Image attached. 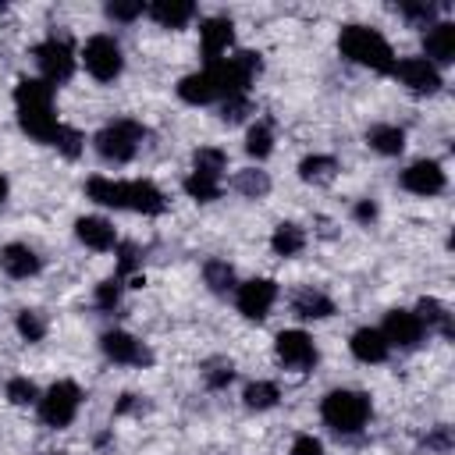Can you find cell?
Returning a JSON list of instances; mask_svg holds the SVG:
<instances>
[{"mask_svg":"<svg viewBox=\"0 0 455 455\" xmlns=\"http://www.w3.org/2000/svg\"><path fill=\"white\" fill-rule=\"evenodd\" d=\"M256 71H259V53L242 50L235 57H220V60L206 64L196 75H185L178 82V96L185 103H196V107L199 103H217V100L224 103L231 96H245V89H249Z\"/></svg>","mask_w":455,"mask_h":455,"instance_id":"6da1fadb","label":"cell"},{"mask_svg":"<svg viewBox=\"0 0 455 455\" xmlns=\"http://www.w3.org/2000/svg\"><path fill=\"white\" fill-rule=\"evenodd\" d=\"M14 107H18V121L21 128L36 139V142H50L60 132V121L53 114V85L43 78H21L14 89Z\"/></svg>","mask_w":455,"mask_h":455,"instance_id":"7a4b0ae2","label":"cell"},{"mask_svg":"<svg viewBox=\"0 0 455 455\" xmlns=\"http://www.w3.org/2000/svg\"><path fill=\"white\" fill-rule=\"evenodd\" d=\"M338 50L352 64H363V68H373V71H391L395 68L391 43L377 28H366V25H345L341 36H338Z\"/></svg>","mask_w":455,"mask_h":455,"instance_id":"3957f363","label":"cell"},{"mask_svg":"<svg viewBox=\"0 0 455 455\" xmlns=\"http://www.w3.org/2000/svg\"><path fill=\"white\" fill-rule=\"evenodd\" d=\"M320 416L331 430L338 434H355L363 430V423L370 419V398L363 391H348V387H338L331 395H323L320 402Z\"/></svg>","mask_w":455,"mask_h":455,"instance_id":"277c9868","label":"cell"},{"mask_svg":"<svg viewBox=\"0 0 455 455\" xmlns=\"http://www.w3.org/2000/svg\"><path fill=\"white\" fill-rule=\"evenodd\" d=\"M142 135H146V128L139 121H114L96 135V153L110 164H124L135 156Z\"/></svg>","mask_w":455,"mask_h":455,"instance_id":"5b68a950","label":"cell"},{"mask_svg":"<svg viewBox=\"0 0 455 455\" xmlns=\"http://www.w3.org/2000/svg\"><path fill=\"white\" fill-rule=\"evenodd\" d=\"M78 402H82L78 384H71V380H57V384L39 398V416H43L46 427H57V430H60V427H68V423L75 419Z\"/></svg>","mask_w":455,"mask_h":455,"instance_id":"8992f818","label":"cell"},{"mask_svg":"<svg viewBox=\"0 0 455 455\" xmlns=\"http://www.w3.org/2000/svg\"><path fill=\"white\" fill-rule=\"evenodd\" d=\"M82 64H85V71L92 78L114 82L121 75V68H124V57H121V46L110 36H92L85 43V50H82Z\"/></svg>","mask_w":455,"mask_h":455,"instance_id":"52a82bcc","label":"cell"},{"mask_svg":"<svg viewBox=\"0 0 455 455\" xmlns=\"http://www.w3.org/2000/svg\"><path fill=\"white\" fill-rule=\"evenodd\" d=\"M36 64H39V71H43V82H50V85L68 82L71 71H75L71 43H68V39H57V36L43 39V43L36 46Z\"/></svg>","mask_w":455,"mask_h":455,"instance_id":"ba28073f","label":"cell"},{"mask_svg":"<svg viewBox=\"0 0 455 455\" xmlns=\"http://www.w3.org/2000/svg\"><path fill=\"white\" fill-rule=\"evenodd\" d=\"M391 75H395L405 89H412V92H437V89H441V71H437L427 57H402V60L391 68Z\"/></svg>","mask_w":455,"mask_h":455,"instance_id":"9c48e42d","label":"cell"},{"mask_svg":"<svg viewBox=\"0 0 455 455\" xmlns=\"http://www.w3.org/2000/svg\"><path fill=\"white\" fill-rule=\"evenodd\" d=\"M274 299H277V284L270 277H252V281H245L238 288V299L235 302H238V313L245 320H263L270 313Z\"/></svg>","mask_w":455,"mask_h":455,"instance_id":"30bf717a","label":"cell"},{"mask_svg":"<svg viewBox=\"0 0 455 455\" xmlns=\"http://www.w3.org/2000/svg\"><path fill=\"white\" fill-rule=\"evenodd\" d=\"M100 348L107 352V359L124 363V366H149V363H153V352H149L139 338H132V334H124V331H107V334L100 338Z\"/></svg>","mask_w":455,"mask_h":455,"instance_id":"8fae6325","label":"cell"},{"mask_svg":"<svg viewBox=\"0 0 455 455\" xmlns=\"http://www.w3.org/2000/svg\"><path fill=\"white\" fill-rule=\"evenodd\" d=\"M274 352L291 370H309L316 363V345L306 331H281L277 341H274Z\"/></svg>","mask_w":455,"mask_h":455,"instance_id":"7c38bea8","label":"cell"},{"mask_svg":"<svg viewBox=\"0 0 455 455\" xmlns=\"http://www.w3.org/2000/svg\"><path fill=\"white\" fill-rule=\"evenodd\" d=\"M444 185H448V178L437 160H416L402 171V188H409L412 196H437V192H444Z\"/></svg>","mask_w":455,"mask_h":455,"instance_id":"4fadbf2b","label":"cell"},{"mask_svg":"<svg viewBox=\"0 0 455 455\" xmlns=\"http://www.w3.org/2000/svg\"><path fill=\"white\" fill-rule=\"evenodd\" d=\"M380 334L387 338V345L412 348V345H419V338H423V323H419V316H416L412 309H391V313L384 316Z\"/></svg>","mask_w":455,"mask_h":455,"instance_id":"5bb4252c","label":"cell"},{"mask_svg":"<svg viewBox=\"0 0 455 455\" xmlns=\"http://www.w3.org/2000/svg\"><path fill=\"white\" fill-rule=\"evenodd\" d=\"M199 43H203L206 64L220 60V53H228V46L235 43V25H231V18H206L203 28H199Z\"/></svg>","mask_w":455,"mask_h":455,"instance_id":"9a60e30c","label":"cell"},{"mask_svg":"<svg viewBox=\"0 0 455 455\" xmlns=\"http://www.w3.org/2000/svg\"><path fill=\"white\" fill-rule=\"evenodd\" d=\"M423 50L430 57V64H451L455 60V25L451 21H434L423 32Z\"/></svg>","mask_w":455,"mask_h":455,"instance_id":"2e32d148","label":"cell"},{"mask_svg":"<svg viewBox=\"0 0 455 455\" xmlns=\"http://www.w3.org/2000/svg\"><path fill=\"white\" fill-rule=\"evenodd\" d=\"M348 348H352V355H355L359 363H384L387 352H391L387 338H384L377 327H359V331L352 334Z\"/></svg>","mask_w":455,"mask_h":455,"instance_id":"e0dca14e","label":"cell"},{"mask_svg":"<svg viewBox=\"0 0 455 455\" xmlns=\"http://www.w3.org/2000/svg\"><path fill=\"white\" fill-rule=\"evenodd\" d=\"M164 192L153 181H124V210L139 213H164Z\"/></svg>","mask_w":455,"mask_h":455,"instance_id":"ac0fdd59","label":"cell"},{"mask_svg":"<svg viewBox=\"0 0 455 455\" xmlns=\"http://www.w3.org/2000/svg\"><path fill=\"white\" fill-rule=\"evenodd\" d=\"M0 267H4V274L7 277H32V274H39V256L28 249V245H21V242H11V245H4L0 249Z\"/></svg>","mask_w":455,"mask_h":455,"instance_id":"d6986e66","label":"cell"},{"mask_svg":"<svg viewBox=\"0 0 455 455\" xmlns=\"http://www.w3.org/2000/svg\"><path fill=\"white\" fill-rule=\"evenodd\" d=\"M75 235H78L82 245L100 249V252H103V249H114V242H117L114 224L103 220V217H78V220H75Z\"/></svg>","mask_w":455,"mask_h":455,"instance_id":"ffe728a7","label":"cell"},{"mask_svg":"<svg viewBox=\"0 0 455 455\" xmlns=\"http://www.w3.org/2000/svg\"><path fill=\"white\" fill-rule=\"evenodd\" d=\"M291 313L302 316V320H327L334 313V302L316 288H299L291 295Z\"/></svg>","mask_w":455,"mask_h":455,"instance_id":"44dd1931","label":"cell"},{"mask_svg":"<svg viewBox=\"0 0 455 455\" xmlns=\"http://www.w3.org/2000/svg\"><path fill=\"white\" fill-rule=\"evenodd\" d=\"M146 11H149V18H153L156 25H164V28H181V25H188L192 14H196V7H192L188 0H156V4H149Z\"/></svg>","mask_w":455,"mask_h":455,"instance_id":"7402d4cb","label":"cell"},{"mask_svg":"<svg viewBox=\"0 0 455 455\" xmlns=\"http://www.w3.org/2000/svg\"><path fill=\"white\" fill-rule=\"evenodd\" d=\"M366 142H370L377 153H384V156H398V153L405 149V132H402L398 124H373V128L366 132Z\"/></svg>","mask_w":455,"mask_h":455,"instance_id":"603a6c76","label":"cell"},{"mask_svg":"<svg viewBox=\"0 0 455 455\" xmlns=\"http://www.w3.org/2000/svg\"><path fill=\"white\" fill-rule=\"evenodd\" d=\"M334 174H338V160L327 153H313L299 164V178L313 181V185H327V181H334Z\"/></svg>","mask_w":455,"mask_h":455,"instance_id":"cb8c5ba5","label":"cell"},{"mask_svg":"<svg viewBox=\"0 0 455 455\" xmlns=\"http://www.w3.org/2000/svg\"><path fill=\"white\" fill-rule=\"evenodd\" d=\"M85 192H89V199L100 203V206L124 210V181H114V178H89Z\"/></svg>","mask_w":455,"mask_h":455,"instance_id":"d4e9b609","label":"cell"},{"mask_svg":"<svg viewBox=\"0 0 455 455\" xmlns=\"http://www.w3.org/2000/svg\"><path fill=\"white\" fill-rule=\"evenodd\" d=\"M302 245H306V231L299 228V224H277L274 228V235H270V249L277 252V256H299L302 252Z\"/></svg>","mask_w":455,"mask_h":455,"instance_id":"484cf974","label":"cell"},{"mask_svg":"<svg viewBox=\"0 0 455 455\" xmlns=\"http://www.w3.org/2000/svg\"><path fill=\"white\" fill-rule=\"evenodd\" d=\"M416 316H419V323H427V327H437L444 338H451V313L437 302V299H419V306H416Z\"/></svg>","mask_w":455,"mask_h":455,"instance_id":"4316f807","label":"cell"},{"mask_svg":"<svg viewBox=\"0 0 455 455\" xmlns=\"http://www.w3.org/2000/svg\"><path fill=\"white\" fill-rule=\"evenodd\" d=\"M185 192H188L192 199H199V203H210V199L220 196V178L203 174V171H192V174L185 178Z\"/></svg>","mask_w":455,"mask_h":455,"instance_id":"83f0119b","label":"cell"},{"mask_svg":"<svg viewBox=\"0 0 455 455\" xmlns=\"http://www.w3.org/2000/svg\"><path fill=\"white\" fill-rule=\"evenodd\" d=\"M228 167V153L217 149V146H199L196 156H192V171H203V174H213L220 178V171Z\"/></svg>","mask_w":455,"mask_h":455,"instance_id":"f1b7e54d","label":"cell"},{"mask_svg":"<svg viewBox=\"0 0 455 455\" xmlns=\"http://www.w3.org/2000/svg\"><path fill=\"white\" fill-rule=\"evenodd\" d=\"M235 188L242 196H249V199H259V196L270 192V178H267V171H238L235 174Z\"/></svg>","mask_w":455,"mask_h":455,"instance_id":"f546056e","label":"cell"},{"mask_svg":"<svg viewBox=\"0 0 455 455\" xmlns=\"http://www.w3.org/2000/svg\"><path fill=\"white\" fill-rule=\"evenodd\" d=\"M203 277H206V284H210L213 291H231V288H235V270H231L228 259H210V263L203 267Z\"/></svg>","mask_w":455,"mask_h":455,"instance_id":"4dcf8cb0","label":"cell"},{"mask_svg":"<svg viewBox=\"0 0 455 455\" xmlns=\"http://www.w3.org/2000/svg\"><path fill=\"white\" fill-rule=\"evenodd\" d=\"M242 398H245L249 409H270V405H277V384H270V380H252V384L242 391Z\"/></svg>","mask_w":455,"mask_h":455,"instance_id":"1f68e13d","label":"cell"},{"mask_svg":"<svg viewBox=\"0 0 455 455\" xmlns=\"http://www.w3.org/2000/svg\"><path fill=\"white\" fill-rule=\"evenodd\" d=\"M270 149H274V132H270V124H252L249 135H245V153L256 156V160H263V156H270Z\"/></svg>","mask_w":455,"mask_h":455,"instance_id":"d6a6232c","label":"cell"},{"mask_svg":"<svg viewBox=\"0 0 455 455\" xmlns=\"http://www.w3.org/2000/svg\"><path fill=\"white\" fill-rule=\"evenodd\" d=\"M14 323H18V334H21L25 341H43V334H46V320H43L36 309H21Z\"/></svg>","mask_w":455,"mask_h":455,"instance_id":"836d02e7","label":"cell"},{"mask_svg":"<svg viewBox=\"0 0 455 455\" xmlns=\"http://www.w3.org/2000/svg\"><path fill=\"white\" fill-rule=\"evenodd\" d=\"M7 398L14 405H28V402L39 398V391H36V384L28 377H14V380H7Z\"/></svg>","mask_w":455,"mask_h":455,"instance_id":"e575fe53","label":"cell"},{"mask_svg":"<svg viewBox=\"0 0 455 455\" xmlns=\"http://www.w3.org/2000/svg\"><path fill=\"white\" fill-rule=\"evenodd\" d=\"M53 146H57V149H60L64 156H78V153H82V132H75V128L60 124V132H57Z\"/></svg>","mask_w":455,"mask_h":455,"instance_id":"d590c367","label":"cell"},{"mask_svg":"<svg viewBox=\"0 0 455 455\" xmlns=\"http://www.w3.org/2000/svg\"><path fill=\"white\" fill-rule=\"evenodd\" d=\"M121 302V277H110L103 284H96V306L100 309H114Z\"/></svg>","mask_w":455,"mask_h":455,"instance_id":"8d00e7d4","label":"cell"},{"mask_svg":"<svg viewBox=\"0 0 455 455\" xmlns=\"http://www.w3.org/2000/svg\"><path fill=\"white\" fill-rule=\"evenodd\" d=\"M142 11H146V7H142L139 0H132V4H124V0L107 4V18H114V21H135Z\"/></svg>","mask_w":455,"mask_h":455,"instance_id":"74e56055","label":"cell"},{"mask_svg":"<svg viewBox=\"0 0 455 455\" xmlns=\"http://www.w3.org/2000/svg\"><path fill=\"white\" fill-rule=\"evenodd\" d=\"M203 377H206V384H210V387H228V384H231V377H235V370H231V363H213Z\"/></svg>","mask_w":455,"mask_h":455,"instance_id":"f35d334b","label":"cell"},{"mask_svg":"<svg viewBox=\"0 0 455 455\" xmlns=\"http://www.w3.org/2000/svg\"><path fill=\"white\" fill-rule=\"evenodd\" d=\"M409 21H419V25H434V7L430 4H402L398 7Z\"/></svg>","mask_w":455,"mask_h":455,"instance_id":"ab89813d","label":"cell"},{"mask_svg":"<svg viewBox=\"0 0 455 455\" xmlns=\"http://www.w3.org/2000/svg\"><path fill=\"white\" fill-rule=\"evenodd\" d=\"M291 455H323V444H320V437H313V434H299V437L291 441Z\"/></svg>","mask_w":455,"mask_h":455,"instance_id":"60d3db41","label":"cell"},{"mask_svg":"<svg viewBox=\"0 0 455 455\" xmlns=\"http://www.w3.org/2000/svg\"><path fill=\"white\" fill-rule=\"evenodd\" d=\"M249 114V100L245 96H231V100H224V121H242Z\"/></svg>","mask_w":455,"mask_h":455,"instance_id":"b9f144b4","label":"cell"},{"mask_svg":"<svg viewBox=\"0 0 455 455\" xmlns=\"http://www.w3.org/2000/svg\"><path fill=\"white\" fill-rule=\"evenodd\" d=\"M139 267V252H135V245H121V252H117V274L124 277V274H132Z\"/></svg>","mask_w":455,"mask_h":455,"instance_id":"7bdbcfd3","label":"cell"},{"mask_svg":"<svg viewBox=\"0 0 455 455\" xmlns=\"http://www.w3.org/2000/svg\"><path fill=\"white\" fill-rule=\"evenodd\" d=\"M427 448L448 451V448H451V430H448V427H434V434H427Z\"/></svg>","mask_w":455,"mask_h":455,"instance_id":"ee69618b","label":"cell"},{"mask_svg":"<svg viewBox=\"0 0 455 455\" xmlns=\"http://www.w3.org/2000/svg\"><path fill=\"white\" fill-rule=\"evenodd\" d=\"M373 217H377V203L363 199V203L355 206V220H363V224H366V220H373Z\"/></svg>","mask_w":455,"mask_h":455,"instance_id":"f6af8a7d","label":"cell"},{"mask_svg":"<svg viewBox=\"0 0 455 455\" xmlns=\"http://www.w3.org/2000/svg\"><path fill=\"white\" fill-rule=\"evenodd\" d=\"M4 203H7V178L0 174V206H4Z\"/></svg>","mask_w":455,"mask_h":455,"instance_id":"bcb514c9","label":"cell"},{"mask_svg":"<svg viewBox=\"0 0 455 455\" xmlns=\"http://www.w3.org/2000/svg\"><path fill=\"white\" fill-rule=\"evenodd\" d=\"M57 455H64V451H57Z\"/></svg>","mask_w":455,"mask_h":455,"instance_id":"7dc6e473","label":"cell"}]
</instances>
